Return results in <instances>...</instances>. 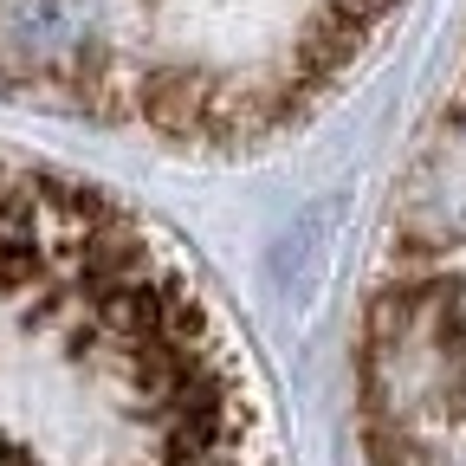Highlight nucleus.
Instances as JSON below:
<instances>
[{
  "label": "nucleus",
  "instance_id": "nucleus-3",
  "mask_svg": "<svg viewBox=\"0 0 466 466\" xmlns=\"http://www.w3.org/2000/svg\"><path fill=\"white\" fill-rule=\"evenodd\" d=\"M357 415L370 466H466V20L376 233Z\"/></svg>",
  "mask_w": 466,
  "mask_h": 466
},
{
  "label": "nucleus",
  "instance_id": "nucleus-2",
  "mask_svg": "<svg viewBox=\"0 0 466 466\" xmlns=\"http://www.w3.org/2000/svg\"><path fill=\"white\" fill-rule=\"evenodd\" d=\"M408 0H0V97L168 149H259L357 78Z\"/></svg>",
  "mask_w": 466,
  "mask_h": 466
},
{
  "label": "nucleus",
  "instance_id": "nucleus-1",
  "mask_svg": "<svg viewBox=\"0 0 466 466\" xmlns=\"http://www.w3.org/2000/svg\"><path fill=\"white\" fill-rule=\"evenodd\" d=\"M0 466H279L195 266L85 175L0 149Z\"/></svg>",
  "mask_w": 466,
  "mask_h": 466
}]
</instances>
